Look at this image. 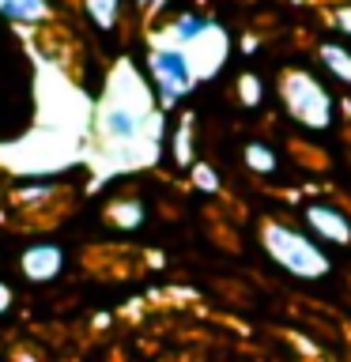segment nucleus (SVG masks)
Wrapping results in <instances>:
<instances>
[{"label": "nucleus", "mask_w": 351, "mask_h": 362, "mask_svg": "<svg viewBox=\"0 0 351 362\" xmlns=\"http://www.w3.org/2000/svg\"><path fill=\"white\" fill-rule=\"evenodd\" d=\"M11 302H16V291H11V283L0 279V317L11 313Z\"/></svg>", "instance_id": "nucleus-17"}, {"label": "nucleus", "mask_w": 351, "mask_h": 362, "mask_svg": "<svg viewBox=\"0 0 351 362\" xmlns=\"http://www.w3.org/2000/svg\"><path fill=\"white\" fill-rule=\"evenodd\" d=\"M208 30H212V19L204 16V11H181L174 19V27H170V38H174L178 49H189V45H197Z\"/></svg>", "instance_id": "nucleus-7"}, {"label": "nucleus", "mask_w": 351, "mask_h": 362, "mask_svg": "<svg viewBox=\"0 0 351 362\" xmlns=\"http://www.w3.org/2000/svg\"><path fill=\"white\" fill-rule=\"evenodd\" d=\"M64 264H68V253L57 242H30L19 253V272H23V279H27V283H34V287L61 279Z\"/></svg>", "instance_id": "nucleus-4"}, {"label": "nucleus", "mask_w": 351, "mask_h": 362, "mask_svg": "<svg viewBox=\"0 0 351 362\" xmlns=\"http://www.w3.org/2000/svg\"><path fill=\"white\" fill-rule=\"evenodd\" d=\"M170 155H174V163H178V166H192V117H189V113L174 124Z\"/></svg>", "instance_id": "nucleus-12"}, {"label": "nucleus", "mask_w": 351, "mask_h": 362, "mask_svg": "<svg viewBox=\"0 0 351 362\" xmlns=\"http://www.w3.org/2000/svg\"><path fill=\"white\" fill-rule=\"evenodd\" d=\"M242 163H246V170H253L257 177H272L280 170V155H276V147H268V144H246Z\"/></svg>", "instance_id": "nucleus-11"}, {"label": "nucleus", "mask_w": 351, "mask_h": 362, "mask_svg": "<svg viewBox=\"0 0 351 362\" xmlns=\"http://www.w3.org/2000/svg\"><path fill=\"white\" fill-rule=\"evenodd\" d=\"M260 245H265V253L272 257V264H280L283 272H291V276H299V279H325L328 272H333V260H328L325 249L291 223L268 219L260 226Z\"/></svg>", "instance_id": "nucleus-1"}, {"label": "nucleus", "mask_w": 351, "mask_h": 362, "mask_svg": "<svg viewBox=\"0 0 351 362\" xmlns=\"http://www.w3.org/2000/svg\"><path fill=\"white\" fill-rule=\"evenodd\" d=\"M328 19H333V27L340 34H347V38H351V0H347V4H336L333 11H328Z\"/></svg>", "instance_id": "nucleus-16"}, {"label": "nucleus", "mask_w": 351, "mask_h": 362, "mask_svg": "<svg viewBox=\"0 0 351 362\" xmlns=\"http://www.w3.org/2000/svg\"><path fill=\"white\" fill-rule=\"evenodd\" d=\"M280 98L287 106L291 121H299L302 129L321 132L336 121V98L317 76H310L306 68H291L287 76L280 79Z\"/></svg>", "instance_id": "nucleus-2"}, {"label": "nucleus", "mask_w": 351, "mask_h": 362, "mask_svg": "<svg viewBox=\"0 0 351 362\" xmlns=\"http://www.w3.org/2000/svg\"><path fill=\"white\" fill-rule=\"evenodd\" d=\"M306 226L313 230V238H321L328 245H351V215L340 208V204H306L302 208Z\"/></svg>", "instance_id": "nucleus-5"}, {"label": "nucleus", "mask_w": 351, "mask_h": 362, "mask_svg": "<svg viewBox=\"0 0 351 362\" xmlns=\"http://www.w3.org/2000/svg\"><path fill=\"white\" fill-rule=\"evenodd\" d=\"M106 219H110L113 226H121V230H136V226H144V219H147L144 200H140V197H121V200H113L110 211H106Z\"/></svg>", "instance_id": "nucleus-10"}, {"label": "nucleus", "mask_w": 351, "mask_h": 362, "mask_svg": "<svg viewBox=\"0 0 351 362\" xmlns=\"http://www.w3.org/2000/svg\"><path fill=\"white\" fill-rule=\"evenodd\" d=\"M192 185H197L200 192H219L223 189V177H219V170H215V166L197 163V166H192Z\"/></svg>", "instance_id": "nucleus-15"}, {"label": "nucleus", "mask_w": 351, "mask_h": 362, "mask_svg": "<svg viewBox=\"0 0 351 362\" xmlns=\"http://www.w3.org/2000/svg\"><path fill=\"white\" fill-rule=\"evenodd\" d=\"M238 102L242 106H260L265 102V83H260V76H253V72H242L238 76Z\"/></svg>", "instance_id": "nucleus-14"}, {"label": "nucleus", "mask_w": 351, "mask_h": 362, "mask_svg": "<svg viewBox=\"0 0 351 362\" xmlns=\"http://www.w3.org/2000/svg\"><path fill=\"white\" fill-rule=\"evenodd\" d=\"M140 124H144V113L132 110L129 102H113V106H106V113H102V132L117 144H132L136 136H140Z\"/></svg>", "instance_id": "nucleus-6"}, {"label": "nucleus", "mask_w": 351, "mask_h": 362, "mask_svg": "<svg viewBox=\"0 0 351 362\" xmlns=\"http://www.w3.org/2000/svg\"><path fill=\"white\" fill-rule=\"evenodd\" d=\"M136 4H140V8H151V4H159V0H136Z\"/></svg>", "instance_id": "nucleus-18"}, {"label": "nucleus", "mask_w": 351, "mask_h": 362, "mask_svg": "<svg viewBox=\"0 0 351 362\" xmlns=\"http://www.w3.org/2000/svg\"><path fill=\"white\" fill-rule=\"evenodd\" d=\"M147 72H151V83L163 102H181L197 87V64H192L189 49H178V45H155L147 53Z\"/></svg>", "instance_id": "nucleus-3"}, {"label": "nucleus", "mask_w": 351, "mask_h": 362, "mask_svg": "<svg viewBox=\"0 0 351 362\" xmlns=\"http://www.w3.org/2000/svg\"><path fill=\"white\" fill-rule=\"evenodd\" d=\"M317 57H321L325 72L336 79V83L351 87V49H344V45L336 42H321V49H317Z\"/></svg>", "instance_id": "nucleus-9"}, {"label": "nucleus", "mask_w": 351, "mask_h": 362, "mask_svg": "<svg viewBox=\"0 0 351 362\" xmlns=\"http://www.w3.org/2000/svg\"><path fill=\"white\" fill-rule=\"evenodd\" d=\"M0 16L11 23L38 27V23L50 19V0H0Z\"/></svg>", "instance_id": "nucleus-8"}, {"label": "nucleus", "mask_w": 351, "mask_h": 362, "mask_svg": "<svg viewBox=\"0 0 351 362\" xmlns=\"http://www.w3.org/2000/svg\"><path fill=\"white\" fill-rule=\"evenodd\" d=\"M84 8H87V19L98 30H113L121 19V0H84Z\"/></svg>", "instance_id": "nucleus-13"}]
</instances>
